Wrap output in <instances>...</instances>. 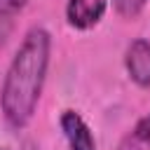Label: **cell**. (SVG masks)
Returning a JSON list of instances; mask_svg holds the SVG:
<instances>
[{
    "mask_svg": "<svg viewBox=\"0 0 150 150\" xmlns=\"http://www.w3.org/2000/svg\"><path fill=\"white\" fill-rule=\"evenodd\" d=\"M61 129L68 138V145L70 150H94L96 143H94V136L89 131V127L84 124V120L73 112V110H66L61 115Z\"/></svg>",
    "mask_w": 150,
    "mask_h": 150,
    "instance_id": "4",
    "label": "cell"
},
{
    "mask_svg": "<svg viewBox=\"0 0 150 150\" xmlns=\"http://www.w3.org/2000/svg\"><path fill=\"white\" fill-rule=\"evenodd\" d=\"M28 0H0V23H9L12 16L26 5Z\"/></svg>",
    "mask_w": 150,
    "mask_h": 150,
    "instance_id": "6",
    "label": "cell"
},
{
    "mask_svg": "<svg viewBox=\"0 0 150 150\" xmlns=\"http://www.w3.org/2000/svg\"><path fill=\"white\" fill-rule=\"evenodd\" d=\"M127 70L141 87H150V42L134 40L127 49Z\"/></svg>",
    "mask_w": 150,
    "mask_h": 150,
    "instance_id": "3",
    "label": "cell"
},
{
    "mask_svg": "<svg viewBox=\"0 0 150 150\" xmlns=\"http://www.w3.org/2000/svg\"><path fill=\"white\" fill-rule=\"evenodd\" d=\"M49 47H52L49 33L45 28H33L23 38L5 75L0 105L5 120L16 129L26 127L35 112L49 63Z\"/></svg>",
    "mask_w": 150,
    "mask_h": 150,
    "instance_id": "1",
    "label": "cell"
},
{
    "mask_svg": "<svg viewBox=\"0 0 150 150\" xmlns=\"http://www.w3.org/2000/svg\"><path fill=\"white\" fill-rule=\"evenodd\" d=\"M117 150H150V115L143 117L134 127V131H129L122 138Z\"/></svg>",
    "mask_w": 150,
    "mask_h": 150,
    "instance_id": "5",
    "label": "cell"
},
{
    "mask_svg": "<svg viewBox=\"0 0 150 150\" xmlns=\"http://www.w3.org/2000/svg\"><path fill=\"white\" fill-rule=\"evenodd\" d=\"M143 5H145V0H115V9H117L122 16H127V19L136 16V14L143 9Z\"/></svg>",
    "mask_w": 150,
    "mask_h": 150,
    "instance_id": "7",
    "label": "cell"
},
{
    "mask_svg": "<svg viewBox=\"0 0 150 150\" xmlns=\"http://www.w3.org/2000/svg\"><path fill=\"white\" fill-rule=\"evenodd\" d=\"M105 5H108V0H68V7H66L68 23L80 30L91 28L101 21Z\"/></svg>",
    "mask_w": 150,
    "mask_h": 150,
    "instance_id": "2",
    "label": "cell"
}]
</instances>
